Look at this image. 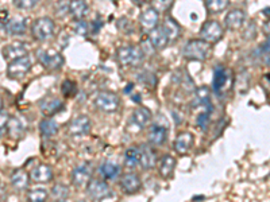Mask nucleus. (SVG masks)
<instances>
[{
	"mask_svg": "<svg viewBox=\"0 0 270 202\" xmlns=\"http://www.w3.org/2000/svg\"><path fill=\"white\" fill-rule=\"evenodd\" d=\"M119 186H120V190L123 191L124 194L133 196L142 189V180H140L139 175L135 174V173H127L120 178Z\"/></svg>",
	"mask_w": 270,
	"mask_h": 202,
	"instance_id": "12",
	"label": "nucleus"
},
{
	"mask_svg": "<svg viewBox=\"0 0 270 202\" xmlns=\"http://www.w3.org/2000/svg\"><path fill=\"white\" fill-rule=\"evenodd\" d=\"M54 30H55V24L48 17L39 18L37 21H34L31 26V34L35 41L43 42L48 41L54 35Z\"/></svg>",
	"mask_w": 270,
	"mask_h": 202,
	"instance_id": "4",
	"label": "nucleus"
},
{
	"mask_svg": "<svg viewBox=\"0 0 270 202\" xmlns=\"http://www.w3.org/2000/svg\"><path fill=\"white\" fill-rule=\"evenodd\" d=\"M223 27L219 22L216 21H207L201 27L200 31V37L201 39H204L205 42L208 44H217L221 38H223Z\"/></svg>",
	"mask_w": 270,
	"mask_h": 202,
	"instance_id": "10",
	"label": "nucleus"
},
{
	"mask_svg": "<svg viewBox=\"0 0 270 202\" xmlns=\"http://www.w3.org/2000/svg\"><path fill=\"white\" fill-rule=\"evenodd\" d=\"M30 175L25 170H16L11 175V185L18 191H25L30 186Z\"/></svg>",
	"mask_w": 270,
	"mask_h": 202,
	"instance_id": "24",
	"label": "nucleus"
},
{
	"mask_svg": "<svg viewBox=\"0 0 270 202\" xmlns=\"http://www.w3.org/2000/svg\"><path fill=\"white\" fill-rule=\"evenodd\" d=\"M210 88L201 87L196 89L194 93V98L192 101V107H205V105L211 104V96H210Z\"/></svg>",
	"mask_w": 270,
	"mask_h": 202,
	"instance_id": "29",
	"label": "nucleus"
},
{
	"mask_svg": "<svg viewBox=\"0 0 270 202\" xmlns=\"http://www.w3.org/2000/svg\"><path fill=\"white\" fill-rule=\"evenodd\" d=\"M167 137V128L161 124H153L149 130L147 140L153 146H161L165 143Z\"/></svg>",
	"mask_w": 270,
	"mask_h": 202,
	"instance_id": "22",
	"label": "nucleus"
},
{
	"mask_svg": "<svg viewBox=\"0 0 270 202\" xmlns=\"http://www.w3.org/2000/svg\"><path fill=\"white\" fill-rule=\"evenodd\" d=\"M116 57H118L119 64L122 66L138 67L145 61V51L140 49L139 46L129 45V46H123L118 49Z\"/></svg>",
	"mask_w": 270,
	"mask_h": 202,
	"instance_id": "1",
	"label": "nucleus"
},
{
	"mask_svg": "<svg viewBox=\"0 0 270 202\" xmlns=\"http://www.w3.org/2000/svg\"><path fill=\"white\" fill-rule=\"evenodd\" d=\"M39 108L45 117H52L64 110V103L57 97H48L41 101Z\"/></svg>",
	"mask_w": 270,
	"mask_h": 202,
	"instance_id": "18",
	"label": "nucleus"
},
{
	"mask_svg": "<svg viewBox=\"0 0 270 202\" xmlns=\"http://www.w3.org/2000/svg\"><path fill=\"white\" fill-rule=\"evenodd\" d=\"M173 4V0H153V7L158 12H163L169 10V7Z\"/></svg>",
	"mask_w": 270,
	"mask_h": 202,
	"instance_id": "42",
	"label": "nucleus"
},
{
	"mask_svg": "<svg viewBox=\"0 0 270 202\" xmlns=\"http://www.w3.org/2000/svg\"><path fill=\"white\" fill-rule=\"evenodd\" d=\"M68 12L75 21H81L88 12V4L85 0H70L68 3Z\"/></svg>",
	"mask_w": 270,
	"mask_h": 202,
	"instance_id": "25",
	"label": "nucleus"
},
{
	"mask_svg": "<svg viewBox=\"0 0 270 202\" xmlns=\"http://www.w3.org/2000/svg\"><path fill=\"white\" fill-rule=\"evenodd\" d=\"M194 144V137L193 135L188 131L180 132L177 137L174 139L173 143V148L178 155H185L190 151V148L193 147Z\"/></svg>",
	"mask_w": 270,
	"mask_h": 202,
	"instance_id": "15",
	"label": "nucleus"
},
{
	"mask_svg": "<svg viewBox=\"0 0 270 202\" xmlns=\"http://www.w3.org/2000/svg\"><path fill=\"white\" fill-rule=\"evenodd\" d=\"M211 44L204 39H192L183 47V55L188 61H204L210 55Z\"/></svg>",
	"mask_w": 270,
	"mask_h": 202,
	"instance_id": "2",
	"label": "nucleus"
},
{
	"mask_svg": "<svg viewBox=\"0 0 270 202\" xmlns=\"http://www.w3.org/2000/svg\"><path fill=\"white\" fill-rule=\"evenodd\" d=\"M255 34H257V30H255V23H250L247 30H246V33H244V38L247 39V41L254 39L255 38Z\"/></svg>",
	"mask_w": 270,
	"mask_h": 202,
	"instance_id": "45",
	"label": "nucleus"
},
{
	"mask_svg": "<svg viewBox=\"0 0 270 202\" xmlns=\"http://www.w3.org/2000/svg\"><path fill=\"white\" fill-rule=\"evenodd\" d=\"M211 112H212V103L208 105H205V111L204 112H201L199 116H197V126L205 131L207 130V127L210 124V115Z\"/></svg>",
	"mask_w": 270,
	"mask_h": 202,
	"instance_id": "37",
	"label": "nucleus"
},
{
	"mask_svg": "<svg viewBox=\"0 0 270 202\" xmlns=\"http://www.w3.org/2000/svg\"><path fill=\"white\" fill-rule=\"evenodd\" d=\"M140 26L145 33H150L153 28H156L160 23V12L154 7H149L142 11L139 17Z\"/></svg>",
	"mask_w": 270,
	"mask_h": 202,
	"instance_id": "14",
	"label": "nucleus"
},
{
	"mask_svg": "<svg viewBox=\"0 0 270 202\" xmlns=\"http://www.w3.org/2000/svg\"><path fill=\"white\" fill-rule=\"evenodd\" d=\"M264 34H266L268 37H270V19L264 24Z\"/></svg>",
	"mask_w": 270,
	"mask_h": 202,
	"instance_id": "46",
	"label": "nucleus"
},
{
	"mask_svg": "<svg viewBox=\"0 0 270 202\" xmlns=\"http://www.w3.org/2000/svg\"><path fill=\"white\" fill-rule=\"evenodd\" d=\"M124 164L129 169H135L136 166L140 164V148L139 147H130L124 153Z\"/></svg>",
	"mask_w": 270,
	"mask_h": 202,
	"instance_id": "28",
	"label": "nucleus"
},
{
	"mask_svg": "<svg viewBox=\"0 0 270 202\" xmlns=\"http://www.w3.org/2000/svg\"><path fill=\"white\" fill-rule=\"evenodd\" d=\"M151 120V112L145 107H139L133 111V115L130 117L129 127L131 131H142L145 130Z\"/></svg>",
	"mask_w": 270,
	"mask_h": 202,
	"instance_id": "11",
	"label": "nucleus"
},
{
	"mask_svg": "<svg viewBox=\"0 0 270 202\" xmlns=\"http://www.w3.org/2000/svg\"><path fill=\"white\" fill-rule=\"evenodd\" d=\"M61 92L64 94L65 97H75L77 94V84L72 80H65L61 85Z\"/></svg>",
	"mask_w": 270,
	"mask_h": 202,
	"instance_id": "38",
	"label": "nucleus"
},
{
	"mask_svg": "<svg viewBox=\"0 0 270 202\" xmlns=\"http://www.w3.org/2000/svg\"><path fill=\"white\" fill-rule=\"evenodd\" d=\"M39 131H41V135L43 137H52L58 132V124L53 119L46 117L39 123Z\"/></svg>",
	"mask_w": 270,
	"mask_h": 202,
	"instance_id": "30",
	"label": "nucleus"
},
{
	"mask_svg": "<svg viewBox=\"0 0 270 202\" xmlns=\"http://www.w3.org/2000/svg\"><path fill=\"white\" fill-rule=\"evenodd\" d=\"M138 80H139L143 85H147L149 88H154L157 85V78L156 76L150 73V71H143L142 74L138 76Z\"/></svg>",
	"mask_w": 270,
	"mask_h": 202,
	"instance_id": "39",
	"label": "nucleus"
},
{
	"mask_svg": "<svg viewBox=\"0 0 270 202\" xmlns=\"http://www.w3.org/2000/svg\"><path fill=\"white\" fill-rule=\"evenodd\" d=\"M4 30L7 34L14 35V37H19L26 33L27 30V21L23 17H15L8 21V23L5 24Z\"/></svg>",
	"mask_w": 270,
	"mask_h": 202,
	"instance_id": "23",
	"label": "nucleus"
},
{
	"mask_svg": "<svg viewBox=\"0 0 270 202\" xmlns=\"http://www.w3.org/2000/svg\"><path fill=\"white\" fill-rule=\"evenodd\" d=\"M244 21H246V14L242 10H232L226 15V19H224V23H226V27L231 31H235V30H239L244 24Z\"/></svg>",
	"mask_w": 270,
	"mask_h": 202,
	"instance_id": "20",
	"label": "nucleus"
},
{
	"mask_svg": "<svg viewBox=\"0 0 270 202\" xmlns=\"http://www.w3.org/2000/svg\"><path fill=\"white\" fill-rule=\"evenodd\" d=\"M53 170L48 164H38L30 173V178L37 183H48L53 180Z\"/></svg>",
	"mask_w": 270,
	"mask_h": 202,
	"instance_id": "19",
	"label": "nucleus"
},
{
	"mask_svg": "<svg viewBox=\"0 0 270 202\" xmlns=\"http://www.w3.org/2000/svg\"><path fill=\"white\" fill-rule=\"evenodd\" d=\"M75 31L79 35H82V37H85V35H88V33L91 31V28H89V26H88V23L85 22V21H77V23H76L75 26Z\"/></svg>",
	"mask_w": 270,
	"mask_h": 202,
	"instance_id": "43",
	"label": "nucleus"
},
{
	"mask_svg": "<svg viewBox=\"0 0 270 202\" xmlns=\"http://www.w3.org/2000/svg\"><path fill=\"white\" fill-rule=\"evenodd\" d=\"M255 55L264 65L270 66V38L266 39L264 44L259 46L255 51Z\"/></svg>",
	"mask_w": 270,
	"mask_h": 202,
	"instance_id": "33",
	"label": "nucleus"
},
{
	"mask_svg": "<svg viewBox=\"0 0 270 202\" xmlns=\"http://www.w3.org/2000/svg\"><path fill=\"white\" fill-rule=\"evenodd\" d=\"M230 0H205V7L211 14H219L228 7Z\"/></svg>",
	"mask_w": 270,
	"mask_h": 202,
	"instance_id": "35",
	"label": "nucleus"
},
{
	"mask_svg": "<svg viewBox=\"0 0 270 202\" xmlns=\"http://www.w3.org/2000/svg\"><path fill=\"white\" fill-rule=\"evenodd\" d=\"M161 26L162 28H163V31L166 33L170 44L174 42L176 39H178L180 34H181V28H180V24H178L174 19H172V18H166V19L162 22Z\"/></svg>",
	"mask_w": 270,
	"mask_h": 202,
	"instance_id": "27",
	"label": "nucleus"
},
{
	"mask_svg": "<svg viewBox=\"0 0 270 202\" xmlns=\"http://www.w3.org/2000/svg\"><path fill=\"white\" fill-rule=\"evenodd\" d=\"M157 154L149 144L140 146V164L143 170H151L156 167Z\"/></svg>",
	"mask_w": 270,
	"mask_h": 202,
	"instance_id": "21",
	"label": "nucleus"
},
{
	"mask_svg": "<svg viewBox=\"0 0 270 202\" xmlns=\"http://www.w3.org/2000/svg\"><path fill=\"white\" fill-rule=\"evenodd\" d=\"M100 174L103 175L104 180H115L118 178V175L120 174V166L112 162H106L100 166Z\"/></svg>",
	"mask_w": 270,
	"mask_h": 202,
	"instance_id": "31",
	"label": "nucleus"
},
{
	"mask_svg": "<svg viewBox=\"0 0 270 202\" xmlns=\"http://www.w3.org/2000/svg\"><path fill=\"white\" fill-rule=\"evenodd\" d=\"M149 44L154 50H163L167 45H170L166 33L163 31L162 26H157L149 33Z\"/></svg>",
	"mask_w": 270,
	"mask_h": 202,
	"instance_id": "16",
	"label": "nucleus"
},
{
	"mask_svg": "<svg viewBox=\"0 0 270 202\" xmlns=\"http://www.w3.org/2000/svg\"><path fill=\"white\" fill-rule=\"evenodd\" d=\"M10 113L5 111H0V137H3L8 131V121H10Z\"/></svg>",
	"mask_w": 270,
	"mask_h": 202,
	"instance_id": "40",
	"label": "nucleus"
},
{
	"mask_svg": "<svg viewBox=\"0 0 270 202\" xmlns=\"http://www.w3.org/2000/svg\"><path fill=\"white\" fill-rule=\"evenodd\" d=\"M91 127L92 121L88 116L77 115L69 121V124L66 127V132L72 137H81L89 134Z\"/></svg>",
	"mask_w": 270,
	"mask_h": 202,
	"instance_id": "7",
	"label": "nucleus"
},
{
	"mask_svg": "<svg viewBox=\"0 0 270 202\" xmlns=\"http://www.w3.org/2000/svg\"><path fill=\"white\" fill-rule=\"evenodd\" d=\"M86 194L95 201H102L112 197V190L106 180H91L86 183Z\"/></svg>",
	"mask_w": 270,
	"mask_h": 202,
	"instance_id": "8",
	"label": "nucleus"
},
{
	"mask_svg": "<svg viewBox=\"0 0 270 202\" xmlns=\"http://www.w3.org/2000/svg\"><path fill=\"white\" fill-rule=\"evenodd\" d=\"M8 11L4 10V8H0V28H4L5 24L8 23L10 21V18H8Z\"/></svg>",
	"mask_w": 270,
	"mask_h": 202,
	"instance_id": "44",
	"label": "nucleus"
},
{
	"mask_svg": "<svg viewBox=\"0 0 270 202\" xmlns=\"http://www.w3.org/2000/svg\"><path fill=\"white\" fill-rule=\"evenodd\" d=\"M174 169H176V159L173 158L172 155H163L160 160V166H158L162 178L169 180L174 173Z\"/></svg>",
	"mask_w": 270,
	"mask_h": 202,
	"instance_id": "26",
	"label": "nucleus"
},
{
	"mask_svg": "<svg viewBox=\"0 0 270 202\" xmlns=\"http://www.w3.org/2000/svg\"><path fill=\"white\" fill-rule=\"evenodd\" d=\"M1 107H3V98L0 96V111H1Z\"/></svg>",
	"mask_w": 270,
	"mask_h": 202,
	"instance_id": "48",
	"label": "nucleus"
},
{
	"mask_svg": "<svg viewBox=\"0 0 270 202\" xmlns=\"http://www.w3.org/2000/svg\"><path fill=\"white\" fill-rule=\"evenodd\" d=\"M133 87H134L133 84H129V85H127V88L124 89V93H127V94H130V90L133 89Z\"/></svg>",
	"mask_w": 270,
	"mask_h": 202,
	"instance_id": "47",
	"label": "nucleus"
},
{
	"mask_svg": "<svg viewBox=\"0 0 270 202\" xmlns=\"http://www.w3.org/2000/svg\"><path fill=\"white\" fill-rule=\"evenodd\" d=\"M37 57L38 61L41 62V65L48 70H58L64 66V55L59 51H54L52 49H39L37 51Z\"/></svg>",
	"mask_w": 270,
	"mask_h": 202,
	"instance_id": "5",
	"label": "nucleus"
},
{
	"mask_svg": "<svg viewBox=\"0 0 270 202\" xmlns=\"http://www.w3.org/2000/svg\"><path fill=\"white\" fill-rule=\"evenodd\" d=\"M49 197V193L43 187H35L27 191V200L31 202H43L46 201Z\"/></svg>",
	"mask_w": 270,
	"mask_h": 202,
	"instance_id": "36",
	"label": "nucleus"
},
{
	"mask_svg": "<svg viewBox=\"0 0 270 202\" xmlns=\"http://www.w3.org/2000/svg\"><path fill=\"white\" fill-rule=\"evenodd\" d=\"M19 10H31L37 6L38 0H12Z\"/></svg>",
	"mask_w": 270,
	"mask_h": 202,
	"instance_id": "41",
	"label": "nucleus"
},
{
	"mask_svg": "<svg viewBox=\"0 0 270 202\" xmlns=\"http://www.w3.org/2000/svg\"><path fill=\"white\" fill-rule=\"evenodd\" d=\"M23 132H25V126H23V123L21 121V119H18V117H10V121H8V131H7V134H8L11 137L18 139V137H21L22 135H23Z\"/></svg>",
	"mask_w": 270,
	"mask_h": 202,
	"instance_id": "32",
	"label": "nucleus"
},
{
	"mask_svg": "<svg viewBox=\"0 0 270 202\" xmlns=\"http://www.w3.org/2000/svg\"><path fill=\"white\" fill-rule=\"evenodd\" d=\"M95 107L104 113H113L120 107V98L113 92H100L95 97Z\"/></svg>",
	"mask_w": 270,
	"mask_h": 202,
	"instance_id": "6",
	"label": "nucleus"
},
{
	"mask_svg": "<svg viewBox=\"0 0 270 202\" xmlns=\"http://www.w3.org/2000/svg\"><path fill=\"white\" fill-rule=\"evenodd\" d=\"M30 69H31V60L26 55L12 62H8L7 76L11 80H21L30 71Z\"/></svg>",
	"mask_w": 270,
	"mask_h": 202,
	"instance_id": "9",
	"label": "nucleus"
},
{
	"mask_svg": "<svg viewBox=\"0 0 270 202\" xmlns=\"http://www.w3.org/2000/svg\"><path fill=\"white\" fill-rule=\"evenodd\" d=\"M92 175V166L89 163H82L80 166H77L72 171V183L76 186V187H82L85 186L89 180H91Z\"/></svg>",
	"mask_w": 270,
	"mask_h": 202,
	"instance_id": "13",
	"label": "nucleus"
},
{
	"mask_svg": "<svg viewBox=\"0 0 270 202\" xmlns=\"http://www.w3.org/2000/svg\"><path fill=\"white\" fill-rule=\"evenodd\" d=\"M3 57L7 62H12V61L22 58V57H26L27 55V47L21 42H14V44L7 45L3 47Z\"/></svg>",
	"mask_w": 270,
	"mask_h": 202,
	"instance_id": "17",
	"label": "nucleus"
},
{
	"mask_svg": "<svg viewBox=\"0 0 270 202\" xmlns=\"http://www.w3.org/2000/svg\"><path fill=\"white\" fill-rule=\"evenodd\" d=\"M52 197H53L54 200H57V201H65V200H68V197H69L70 191L69 187L64 183H55V185L52 187Z\"/></svg>",
	"mask_w": 270,
	"mask_h": 202,
	"instance_id": "34",
	"label": "nucleus"
},
{
	"mask_svg": "<svg viewBox=\"0 0 270 202\" xmlns=\"http://www.w3.org/2000/svg\"><path fill=\"white\" fill-rule=\"evenodd\" d=\"M232 88V73L224 66L219 65L214 71V80H212V90L216 94H224L227 90Z\"/></svg>",
	"mask_w": 270,
	"mask_h": 202,
	"instance_id": "3",
	"label": "nucleus"
}]
</instances>
